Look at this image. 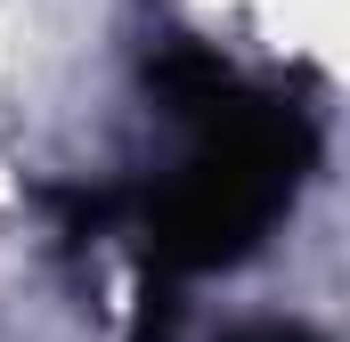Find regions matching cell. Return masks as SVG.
Listing matches in <instances>:
<instances>
[{
	"label": "cell",
	"instance_id": "obj_1",
	"mask_svg": "<svg viewBox=\"0 0 350 342\" xmlns=\"http://www.w3.org/2000/svg\"><path fill=\"white\" fill-rule=\"evenodd\" d=\"M147 90L172 122H187V155L155 187L114 196V228L139 237V293L179 302L187 277H220L269 245L318 171V122L285 90L245 82L204 41L147 57Z\"/></svg>",
	"mask_w": 350,
	"mask_h": 342
},
{
	"label": "cell",
	"instance_id": "obj_2",
	"mask_svg": "<svg viewBox=\"0 0 350 342\" xmlns=\"http://www.w3.org/2000/svg\"><path fill=\"white\" fill-rule=\"evenodd\" d=\"M220 342H326V334H310V326H285V318H261V326H237V334H220Z\"/></svg>",
	"mask_w": 350,
	"mask_h": 342
}]
</instances>
